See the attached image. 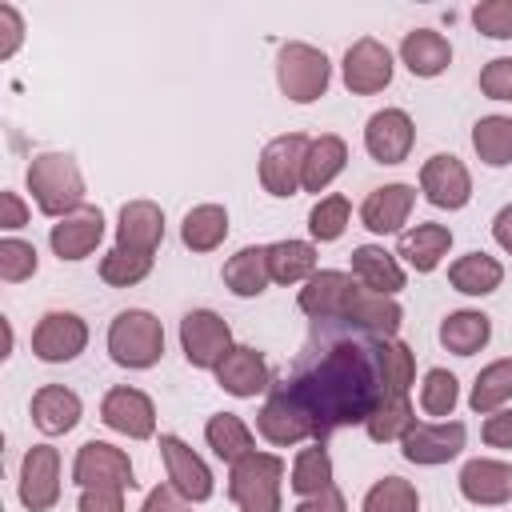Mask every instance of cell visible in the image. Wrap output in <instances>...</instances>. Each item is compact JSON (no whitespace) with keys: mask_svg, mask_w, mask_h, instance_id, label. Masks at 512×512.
Masks as SVG:
<instances>
[{"mask_svg":"<svg viewBox=\"0 0 512 512\" xmlns=\"http://www.w3.org/2000/svg\"><path fill=\"white\" fill-rule=\"evenodd\" d=\"M296 412L308 420L312 440L324 444L328 432L344 424H364L384 400V376L376 360V336L328 340L316 356H308L288 384L280 388Z\"/></svg>","mask_w":512,"mask_h":512,"instance_id":"6da1fadb","label":"cell"},{"mask_svg":"<svg viewBox=\"0 0 512 512\" xmlns=\"http://www.w3.org/2000/svg\"><path fill=\"white\" fill-rule=\"evenodd\" d=\"M28 192L36 200V208L52 220H64L68 212H76L84 204V176L80 164L68 152H40L28 164Z\"/></svg>","mask_w":512,"mask_h":512,"instance_id":"7a4b0ae2","label":"cell"},{"mask_svg":"<svg viewBox=\"0 0 512 512\" xmlns=\"http://www.w3.org/2000/svg\"><path fill=\"white\" fill-rule=\"evenodd\" d=\"M108 356L120 368H152L164 356V324L148 308H124L108 324Z\"/></svg>","mask_w":512,"mask_h":512,"instance_id":"3957f363","label":"cell"},{"mask_svg":"<svg viewBox=\"0 0 512 512\" xmlns=\"http://www.w3.org/2000/svg\"><path fill=\"white\" fill-rule=\"evenodd\" d=\"M284 460L276 452H248L228 468V496L240 512H280Z\"/></svg>","mask_w":512,"mask_h":512,"instance_id":"277c9868","label":"cell"},{"mask_svg":"<svg viewBox=\"0 0 512 512\" xmlns=\"http://www.w3.org/2000/svg\"><path fill=\"white\" fill-rule=\"evenodd\" d=\"M276 84L292 104H312L328 92L332 84V64L320 48L304 40H288L276 52Z\"/></svg>","mask_w":512,"mask_h":512,"instance_id":"5b68a950","label":"cell"},{"mask_svg":"<svg viewBox=\"0 0 512 512\" xmlns=\"http://www.w3.org/2000/svg\"><path fill=\"white\" fill-rule=\"evenodd\" d=\"M180 348L184 360L200 372H216V364L232 352V328L220 312L212 308H192L180 320Z\"/></svg>","mask_w":512,"mask_h":512,"instance_id":"8992f818","label":"cell"},{"mask_svg":"<svg viewBox=\"0 0 512 512\" xmlns=\"http://www.w3.org/2000/svg\"><path fill=\"white\" fill-rule=\"evenodd\" d=\"M304 152H308V136H300V132H284V136H276V140L264 144L256 172H260V184H264L268 196L284 200V196H296L300 192Z\"/></svg>","mask_w":512,"mask_h":512,"instance_id":"52a82bcc","label":"cell"},{"mask_svg":"<svg viewBox=\"0 0 512 512\" xmlns=\"http://www.w3.org/2000/svg\"><path fill=\"white\" fill-rule=\"evenodd\" d=\"M464 440H468V428L460 420H432V424H412L400 440V456L408 464H420V468H436V464H448L464 452Z\"/></svg>","mask_w":512,"mask_h":512,"instance_id":"ba28073f","label":"cell"},{"mask_svg":"<svg viewBox=\"0 0 512 512\" xmlns=\"http://www.w3.org/2000/svg\"><path fill=\"white\" fill-rule=\"evenodd\" d=\"M72 484L76 488H136L132 480V460L124 448L108 440H88L80 444L72 460Z\"/></svg>","mask_w":512,"mask_h":512,"instance_id":"9c48e42d","label":"cell"},{"mask_svg":"<svg viewBox=\"0 0 512 512\" xmlns=\"http://www.w3.org/2000/svg\"><path fill=\"white\" fill-rule=\"evenodd\" d=\"M392 52L388 44H380L376 36H360L348 52H344V64H340V76H344V88L352 96H372V92H384L392 84Z\"/></svg>","mask_w":512,"mask_h":512,"instance_id":"30bf717a","label":"cell"},{"mask_svg":"<svg viewBox=\"0 0 512 512\" xmlns=\"http://www.w3.org/2000/svg\"><path fill=\"white\" fill-rule=\"evenodd\" d=\"M84 348H88V324H84V316H76V312L52 308V312H44L40 324L32 328V352H36V360H44V364H68V360H76Z\"/></svg>","mask_w":512,"mask_h":512,"instance_id":"8fae6325","label":"cell"},{"mask_svg":"<svg viewBox=\"0 0 512 512\" xmlns=\"http://www.w3.org/2000/svg\"><path fill=\"white\" fill-rule=\"evenodd\" d=\"M100 420L112 432L128 436V440H152L156 436V404H152V396L140 392V388H128V384H116V388L104 392Z\"/></svg>","mask_w":512,"mask_h":512,"instance_id":"7c38bea8","label":"cell"},{"mask_svg":"<svg viewBox=\"0 0 512 512\" xmlns=\"http://www.w3.org/2000/svg\"><path fill=\"white\" fill-rule=\"evenodd\" d=\"M420 192H424V200L432 208L456 212V208H464L472 200V176H468V168H464L460 156L436 152V156H428L420 164Z\"/></svg>","mask_w":512,"mask_h":512,"instance_id":"4fadbf2b","label":"cell"},{"mask_svg":"<svg viewBox=\"0 0 512 512\" xmlns=\"http://www.w3.org/2000/svg\"><path fill=\"white\" fill-rule=\"evenodd\" d=\"M60 500V452L52 444H32L20 460V504L28 512H48Z\"/></svg>","mask_w":512,"mask_h":512,"instance_id":"5bb4252c","label":"cell"},{"mask_svg":"<svg viewBox=\"0 0 512 512\" xmlns=\"http://www.w3.org/2000/svg\"><path fill=\"white\" fill-rule=\"evenodd\" d=\"M412 144H416V124H412V116L404 108H380V112L368 116V124H364V148H368V156L376 164H400V160H408Z\"/></svg>","mask_w":512,"mask_h":512,"instance_id":"9a60e30c","label":"cell"},{"mask_svg":"<svg viewBox=\"0 0 512 512\" xmlns=\"http://www.w3.org/2000/svg\"><path fill=\"white\" fill-rule=\"evenodd\" d=\"M160 456H164V468H168V484L192 500V504H204L212 492H216V480H212V468L172 432L160 436Z\"/></svg>","mask_w":512,"mask_h":512,"instance_id":"2e32d148","label":"cell"},{"mask_svg":"<svg viewBox=\"0 0 512 512\" xmlns=\"http://www.w3.org/2000/svg\"><path fill=\"white\" fill-rule=\"evenodd\" d=\"M460 496L476 508H500L512 500V464L508 460H492V456H476L460 468L456 476Z\"/></svg>","mask_w":512,"mask_h":512,"instance_id":"e0dca14e","label":"cell"},{"mask_svg":"<svg viewBox=\"0 0 512 512\" xmlns=\"http://www.w3.org/2000/svg\"><path fill=\"white\" fill-rule=\"evenodd\" d=\"M100 240H104V212L96 204H80L76 212L56 220L48 232V244L60 260H84L96 252Z\"/></svg>","mask_w":512,"mask_h":512,"instance_id":"ac0fdd59","label":"cell"},{"mask_svg":"<svg viewBox=\"0 0 512 512\" xmlns=\"http://www.w3.org/2000/svg\"><path fill=\"white\" fill-rule=\"evenodd\" d=\"M340 324H352V328L364 332V336L388 340V336L400 332V324H404V308L396 304V296H380V292L356 284L352 296H348V308H344V320H340Z\"/></svg>","mask_w":512,"mask_h":512,"instance_id":"d6986e66","label":"cell"},{"mask_svg":"<svg viewBox=\"0 0 512 512\" xmlns=\"http://www.w3.org/2000/svg\"><path fill=\"white\" fill-rule=\"evenodd\" d=\"M412 204H416V188L412 184H384V188H372L360 204V224L376 236H400L408 216H412Z\"/></svg>","mask_w":512,"mask_h":512,"instance_id":"ffe728a7","label":"cell"},{"mask_svg":"<svg viewBox=\"0 0 512 512\" xmlns=\"http://www.w3.org/2000/svg\"><path fill=\"white\" fill-rule=\"evenodd\" d=\"M352 288H356V276L352 272L320 268L300 288V312L312 316V320H344V308H348Z\"/></svg>","mask_w":512,"mask_h":512,"instance_id":"44dd1931","label":"cell"},{"mask_svg":"<svg viewBox=\"0 0 512 512\" xmlns=\"http://www.w3.org/2000/svg\"><path fill=\"white\" fill-rule=\"evenodd\" d=\"M268 376H272L268 372V360L252 344H232V352L216 364V384L228 396H236V400H252L256 392H264L268 388Z\"/></svg>","mask_w":512,"mask_h":512,"instance_id":"7402d4cb","label":"cell"},{"mask_svg":"<svg viewBox=\"0 0 512 512\" xmlns=\"http://www.w3.org/2000/svg\"><path fill=\"white\" fill-rule=\"evenodd\" d=\"M448 248H452V228L448 224H432V220L428 224H416V228H404L396 236V256L408 268H416L420 276L436 272L440 260L448 256Z\"/></svg>","mask_w":512,"mask_h":512,"instance_id":"603a6c76","label":"cell"},{"mask_svg":"<svg viewBox=\"0 0 512 512\" xmlns=\"http://www.w3.org/2000/svg\"><path fill=\"white\" fill-rule=\"evenodd\" d=\"M164 240V212L152 200H128L120 208L116 220V248H132V252H156Z\"/></svg>","mask_w":512,"mask_h":512,"instance_id":"cb8c5ba5","label":"cell"},{"mask_svg":"<svg viewBox=\"0 0 512 512\" xmlns=\"http://www.w3.org/2000/svg\"><path fill=\"white\" fill-rule=\"evenodd\" d=\"M80 416H84V404H80V396H76L72 388H64V384H44V388H36V396H32V424H36L44 436H64V432H72V428L80 424Z\"/></svg>","mask_w":512,"mask_h":512,"instance_id":"d4e9b609","label":"cell"},{"mask_svg":"<svg viewBox=\"0 0 512 512\" xmlns=\"http://www.w3.org/2000/svg\"><path fill=\"white\" fill-rule=\"evenodd\" d=\"M352 276H356L360 288H372L380 296H396L404 288V268H400L396 252H388L384 244L352 248Z\"/></svg>","mask_w":512,"mask_h":512,"instance_id":"484cf974","label":"cell"},{"mask_svg":"<svg viewBox=\"0 0 512 512\" xmlns=\"http://www.w3.org/2000/svg\"><path fill=\"white\" fill-rule=\"evenodd\" d=\"M256 428H260V436H264L268 444H276V448H288V444H304V440H312L308 420L296 412V404H292L280 388L260 404V412H256Z\"/></svg>","mask_w":512,"mask_h":512,"instance_id":"4316f807","label":"cell"},{"mask_svg":"<svg viewBox=\"0 0 512 512\" xmlns=\"http://www.w3.org/2000/svg\"><path fill=\"white\" fill-rule=\"evenodd\" d=\"M400 60H404V68H408L412 76L432 80V76L448 72V64H452V44H448L436 28H412V32H404V40H400Z\"/></svg>","mask_w":512,"mask_h":512,"instance_id":"83f0119b","label":"cell"},{"mask_svg":"<svg viewBox=\"0 0 512 512\" xmlns=\"http://www.w3.org/2000/svg\"><path fill=\"white\" fill-rule=\"evenodd\" d=\"M272 284V272H268V244H248L240 248L236 256L224 260V288L240 300L248 296H260L264 288Z\"/></svg>","mask_w":512,"mask_h":512,"instance_id":"f1b7e54d","label":"cell"},{"mask_svg":"<svg viewBox=\"0 0 512 512\" xmlns=\"http://www.w3.org/2000/svg\"><path fill=\"white\" fill-rule=\"evenodd\" d=\"M448 284L460 296H492L504 284V264L488 252H464L448 264Z\"/></svg>","mask_w":512,"mask_h":512,"instance_id":"f546056e","label":"cell"},{"mask_svg":"<svg viewBox=\"0 0 512 512\" xmlns=\"http://www.w3.org/2000/svg\"><path fill=\"white\" fill-rule=\"evenodd\" d=\"M344 164H348V144H344L340 136L324 132V136L308 140V152H304V180H300V188H304V192H324V188L344 172Z\"/></svg>","mask_w":512,"mask_h":512,"instance_id":"4dcf8cb0","label":"cell"},{"mask_svg":"<svg viewBox=\"0 0 512 512\" xmlns=\"http://www.w3.org/2000/svg\"><path fill=\"white\" fill-rule=\"evenodd\" d=\"M492 340V316L480 308H460L440 320V344L456 356H476Z\"/></svg>","mask_w":512,"mask_h":512,"instance_id":"1f68e13d","label":"cell"},{"mask_svg":"<svg viewBox=\"0 0 512 512\" xmlns=\"http://www.w3.org/2000/svg\"><path fill=\"white\" fill-rule=\"evenodd\" d=\"M204 440H208V448L232 468L236 460H244L248 452H256V436H252V428L236 416V412H212L208 416V424H204Z\"/></svg>","mask_w":512,"mask_h":512,"instance_id":"d6a6232c","label":"cell"},{"mask_svg":"<svg viewBox=\"0 0 512 512\" xmlns=\"http://www.w3.org/2000/svg\"><path fill=\"white\" fill-rule=\"evenodd\" d=\"M268 272L276 284H304L316 276V244L312 240H276L268 244Z\"/></svg>","mask_w":512,"mask_h":512,"instance_id":"836d02e7","label":"cell"},{"mask_svg":"<svg viewBox=\"0 0 512 512\" xmlns=\"http://www.w3.org/2000/svg\"><path fill=\"white\" fill-rule=\"evenodd\" d=\"M228 236V208L224 204H196L184 224H180V240L192 252H216Z\"/></svg>","mask_w":512,"mask_h":512,"instance_id":"e575fe53","label":"cell"},{"mask_svg":"<svg viewBox=\"0 0 512 512\" xmlns=\"http://www.w3.org/2000/svg\"><path fill=\"white\" fill-rule=\"evenodd\" d=\"M508 400H512V356L492 360L488 368H480V376L468 392V408L476 416H488L496 408H508Z\"/></svg>","mask_w":512,"mask_h":512,"instance_id":"d590c367","label":"cell"},{"mask_svg":"<svg viewBox=\"0 0 512 512\" xmlns=\"http://www.w3.org/2000/svg\"><path fill=\"white\" fill-rule=\"evenodd\" d=\"M376 360H380V376H384V396H408L412 380H416V356L404 340L388 336L376 340Z\"/></svg>","mask_w":512,"mask_h":512,"instance_id":"8d00e7d4","label":"cell"},{"mask_svg":"<svg viewBox=\"0 0 512 512\" xmlns=\"http://www.w3.org/2000/svg\"><path fill=\"white\" fill-rule=\"evenodd\" d=\"M472 148L488 168L512 164V116H480L472 124Z\"/></svg>","mask_w":512,"mask_h":512,"instance_id":"74e56055","label":"cell"},{"mask_svg":"<svg viewBox=\"0 0 512 512\" xmlns=\"http://www.w3.org/2000/svg\"><path fill=\"white\" fill-rule=\"evenodd\" d=\"M416 424V408L408 396H384L376 404V412L364 420V432L368 440L376 444H392V440H404V432Z\"/></svg>","mask_w":512,"mask_h":512,"instance_id":"f35d334b","label":"cell"},{"mask_svg":"<svg viewBox=\"0 0 512 512\" xmlns=\"http://www.w3.org/2000/svg\"><path fill=\"white\" fill-rule=\"evenodd\" d=\"M292 492L304 500V496H316V492H324L328 484H332V456H328V448L320 444V440H312L308 448H300L296 452V460H292Z\"/></svg>","mask_w":512,"mask_h":512,"instance_id":"ab89813d","label":"cell"},{"mask_svg":"<svg viewBox=\"0 0 512 512\" xmlns=\"http://www.w3.org/2000/svg\"><path fill=\"white\" fill-rule=\"evenodd\" d=\"M416 508H420V492L404 476H380L360 504V512H416Z\"/></svg>","mask_w":512,"mask_h":512,"instance_id":"60d3db41","label":"cell"},{"mask_svg":"<svg viewBox=\"0 0 512 512\" xmlns=\"http://www.w3.org/2000/svg\"><path fill=\"white\" fill-rule=\"evenodd\" d=\"M348 216H352L348 196H340V192L320 196V200L312 204V212H308V232H312V240H320V244L340 240L344 228H348Z\"/></svg>","mask_w":512,"mask_h":512,"instance_id":"b9f144b4","label":"cell"},{"mask_svg":"<svg viewBox=\"0 0 512 512\" xmlns=\"http://www.w3.org/2000/svg\"><path fill=\"white\" fill-rule=\"evenodd\" d=\"M456 404H460V384H456V376H452L448 368H428V372H424V384H420V412L448 420Z\"/></svg>","mask_w":512,"mask_h":512,"instance_id":"7bdbcfd3","label":"cell"},{"mask_svg":"<svg viewBox=\"0 0 512 512\" xmlns=\"http://www.w3.org/2000/svg\"><path fill=\"white\" fill-rule=\"evenodd\" d=\"M152 272V256L148 252H132V248H112L100 260V280L112 288H132Z\"/></svg>","mask_w":512,"mask_h":512,"instance_id":"ee69618b","label":"cell"},{"mask_svg":"<svg viewBox=\"0 0 512 512\" xmlns=\"http://www.w3.org/2000/svg\"><path fill=\"white\" fill-rule=\"evenodd\" d=\"M36 268H40L36 244L16 240V236H4V240H0V280H4V284H20V280L36 276Z\"/></svg>","mask_w":512,"mask_h":512,"instance_id":"f6af8a7d","label":"cell"},{"mask_svg":"<svg viewBox=\"0 0 512 512\" xmlns=\"http://www.w3.org/2000/svg\"><path fill=\"white\" fill-rule=\"evenodd\" d=\"M472 24L488 40H512V0H480L472 8Z\"/></svg>","mask_w":512,"mask_h":512,"instance_id":"bcb514c9","label":"cell"},{"mask_svg":"<svg viewBox=\"0 0 512 512\" xmlns=\"http://www.w3.org/2000/svg\"><path fill=\"white\" fill-rule=\"evenodd\" d=\"M480 92L488 100H512V56H496L480 68Z\"/></svg>","mask_w":512,"mask_h":512,"instance_id":"7dc6e473","label":"cell"},{"mask_svg":"<svg viewBox=\"0 0 512 512\" xmlns=\"http://www.w3.org/2000/svg\"><path fill=\"white\" fill-rule=\"evenodd\" d=\"M76 508L80 512H128L124 508V488H80Z\"/></svg>","mask_w":512,"mask_h":512,"instance_id":"c3c4849f","label":"cell"},{"mask_svg":"<svg viewBox=\"0 0 512 512\" xmlns=\"http://www.w3.org/2000/svg\"><path fill=\"white\" fill-rule=\"evenodd\" d=\"M24 40V16L16 4H0V60H8Z\"/></svg>","mask_w":512,"mask_h":512,"instance_id":"681fc988","label":"cell"},{"mask_svg":"<svg viewBox=\"0 0 512 512\" xmlns=\"http://www.w3.org/2000/svg\"><path fill=\"white\" fill-rule=\"evenodd\" d=\"M480 436H484L488 448H512V408H496V412H488Z\"/></svg>","mask_w":512,"mask_h":512,"instance_id":"f907efd6","label":"cell"},{"mask_svg":"<svg viewBox=\"0 0 512 512\" xmlns=\"http://www.w3.org/2000/svg\"><path fill=\"white\" fill-rule=\"evenodd\" d=\"M140 512H192V500H184L172 484H156V488L144 496Z\"/></svg>","mask_w":512,"mask_h":512,"instance_id":"816d5d0a","label":"cell"},{"mask_svg":"<svg viewBox=\"0 0 512 512\" xmlns=\"http://www.w3.org/2000/svg\"><path fill=\"white\" fill-rule=\"evenodd\" d=\"M292 512H348V500H344V492L336 488V484H328L324 492H316V496H304Z\"/></svg>","mask_w":512,"mask_h":512,"instance_id":"f5cc1de1","label":"cell"},{"mask_svg":"<svg viewBox=\"0 0 512 512\" xmlns=\"http://www.w3.org/2000/svg\"><path fill=\"white\" fill-rule=\"evenodd\" d=\"M28 224V204L20 200V192H0V228H24Z\"/></svg>","mask_w":512,"mask_h":512,"instance_id":"db71d44e","label":"cell"},{"mask_svg":"<svg viewBox=\"0 0 512 512\" xmlns=\"http://www.w3.org/2000/svg\"><path fill=\"white\" fill-rule=\"evenodd\" d=\"M492 240L512 256V204H504V208L496 212V220H492Z\"/></svg>","mask_w":512,"mask_h":512,"instance_id":"11a10c76","label":"cell"}]
</instances>
